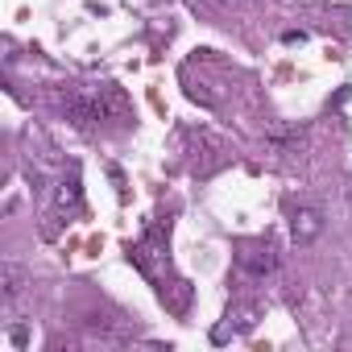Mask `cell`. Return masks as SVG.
<instances>
[{"label":"cell","instance_id":"1","mask_svg":"<svg viewBox=\"0 0 352 352\" xmlns=\"http://www.w3.org/2000/svg\"><path fill=\"white\" fill-rule=\"evenodd\" d=\"M63 104H67V112L79 120V124H91V120H104V116H116V112H124V100L112 91V87H91V91H67L63 96Z\"/></svg>","mask_w":352,"mask_h":352},{"label":"cell","instance_id":"6","mask_svg":"<svg viewBox=\"0 0 352 352\" xmlns=\"http://www.w3.org/2000/svg\"><path fill=\"white\" fill-rule=\"evenodd\" d=\"M282 42H286V46H298V42H302V34H298V30H290V34H282Z\"/></svg>","mask_w":352,"mask_h":352},{"label":"cell","instance_id":"2","mask_svg":"<svg viewBox=\"0 0 352 352\" xmlns=\"http://www.w3.org/2000/svg\"><path fill=\"white\" fill-rule=\"evenodd\" d=\"M236 261H241V270L245 274H253V278H261V274H270L274 270V245L265 241V245H245L241 253H236Z\"/></svg>","mask_w":352,"mask_h":352},{"label":"cell","instance_id":"3","mask_svg":"<svg viewBox=\"0 0 352 352\" xmlns=\"http://www.w3.org/2000/svg\"><path fill=\"white\" fill-rule=\"evenodd\" d=\"M290 232H294L298 245H311V241L323 232V216H319L315 208H298V212L290 216Z\"/></svg>","mask_w":352,"mask_h":352},{"label":"cell","instance_id":"4","mask_svg":"<svg viewBox=\"0 0 352 352\" xmlns=\"http://www.w3.org/2000/svg\"><path fill=\"white\" fill-rule=\"evenodd\" d=\"M0 278H5V298H17V294H21V282H25V278H21L17 265H5V270H0Z\"/></svg>","mask_w":352,"mask_h":352},{"label":"cell","instance_id":"5","mask_svg":"<svg viewBox=\"0 0 352 352\" xmlns=\"http://www.w3.org/2000/svg\"><path fill=\"white\" fill-rule=\"evenodd\" d=\"M75 204H79V179L58 187V208H75Z\"/></svg>","mask_w":352,"mask_h":352}]
</instances>
